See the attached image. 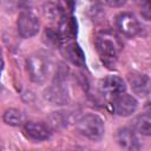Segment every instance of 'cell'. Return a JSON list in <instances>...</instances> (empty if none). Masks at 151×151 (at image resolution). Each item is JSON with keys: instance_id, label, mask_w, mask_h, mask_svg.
<instances>
[{"instance_id": "5b68a950", "label": "cell", "mask_w": 151, "mask_h": 151, "mask_svg": "<svg viewBox=\"0 0 151 151\" xmlns=\"http://www.w3.org/2000/svg\"><path fill=\"white\" fill-rule=\"evenodd\" d=\"M138 103L134 97L127 94V93H120L116 97H113L112 100V111L117 116L126 117L132 114L137 110Z\"/></svg>"}, {"instance_id": "277c9868", "label": "cell", "mask_w": 151, "mask_h": 151, "mask_svg": "<svg viewBox=\"0 0 151 151\" xmlns=\"http://www.w3.org/2000/svg\"><path fill=\"white\" fill-rule=\"evenodd\" d=\"M17 26H18V32L22 38H32L39 32L40 24L38 18L33 13L25 11L19 14Z\"/></svg>"}, {"instance_id": "4fadbf2b", "label": "cell", "mask_w": 151, "mask_h": 151, "mask_svg": "<svg viewBox=\"0 0 151 151\" xmlns=\"http://www.w3.org/2000/svg\"><path fill=\"white\" fill-rule=\"evenodd\" d=\"M65 53H66L68 60L73 65L78 66V67H83L85 65V54L77 42L67 44L65 47Z\"/></svg>"}, {"instance_id": "d6986e66", "label": "cell", "mask_w": 151, "mask_h": 151, "mask_svg": "<svg viewBox=\"0 0 151 151\" xmlns=\"http://www.w3.org/2000/svg\"><path fill=\"white\" fill-rule=\"evenodd\" d=\"M1 71H2V60L0 59V73H1Z\"/></svg>"}, {"instance_id": "9a60e30c", "label": "cell", "mask_w": 151, "mask_h": 151, "mask_svg": "<svg viewBox=\"0 0 151 151\" xmlns=\"http://www.w3.org/2000/svg\"><path fill=\"white\" fill-rule=\"evenodd\" d=\"M134 129L144 134V136H150L151 133V118L149 113H143L138 116L134 120Z\"/></svg>"}, {"instance_id": "6da1fadb", "label": "cell", "mask_w": 151, "mask_h": 151, "mask_svg": "<svg viewBox=\"0 0 151 151\" xmlns=\"http://www.w3.org/2000/svg\"><path fill=\"white\" fill-rule=\"evenodd\" d=\"M96 47L103 64L107 67H113L122 48L118 39L110 33H101L96 38Z\"/></svg>"}, {"instance_id": "9c48e42d", "label": "cell", "mask_w": 151, "mask_h": 151, "mask_svg": "<svg viewBox=\"0 0 151 151\" xmlns=\"http://www.w3.org/2000/svg\"><path fill=\"white\" fill-rule=\"evenodd\" d=\"M25 133L33 140H46L51 137V129L48 125L40 122H26L24 125Z\"/></svg>"}, {"instance_id": "8fae6325", "label": "cell", "mask_w": 151, "mask_h": 151, "mask_svg": "<svg viewBox=\"0 0 151 151\" xmlns=\"http://www.w3.org/2000/svg\"><path fill=\"white\" fill-rule=\"evenodd\" d=\"M117 142L125 150L133 151L140 147L136 133L129 127H123L117 131Z\"/></svg>"}, {"instance_id": "3957f363", "label": "cell", "mask_w": 151, "mask_h": 151, "mask_svg": "<svg viewBox=\"0 0 151 151\" xmlns=\"http://www.w3.org/2000/svg\"><path fill=\"white\" fill-rule=\"evenodd\" d=\"M27 71L32 81L41 84L48 76L50 64L42 54L34 53L27 58Z\"/></svg>"}, {"instance_id": "7c38bea8", "label": "cell", "mask_w": 151, "mask_h": 151, "mask_svg": "<svg viewBox=\"0 0 151 151\" xmlns=\"http://www.w3.org/2000/svg\"><path fill=\"white\" fill-rule=\"evenodd\" d=\"M59 37L61 39H73L77 35V21L72 15H61L59 21Z\"/></svg>"}, {"instance_id": "ba28073f", "label": "cell", "mask_w": 151, "mask_h": 151, "mask_svg": "<svg viewBox=\"0 0 151 151\" xmlns=\"http://www.w3.org/2000/svg\"><path fill=\"white\" fill-rule=\"evenodd\" d=\"M101 92L107 97H116L126 90L125 81L118 76H107L100 83Z\"/></svg>"}, {"instance_id": "7a4b0ae2", "label": "cell", "mask_w": 151, "mask_h": 151, "mask_svg": "<svg viewBox=\"0 0 151 151\" xmlns=\"http://www.w3.org/2000/svg\"><path fill=\"white\" fill-rule=\"evenodd\" d=\"M76 127L81 136L93 142L100 140L105 132L103 119L93 113H88L80 117L76 123Z\"/></svg>"}, {"instance_id": "ac0fdd59", "label": "cell", "mask_w": 151, "mask_h": 151, "mask_svg": "<svg viewBox=\"0 0 151 151\" xmlns=\"http://www.w3.org/2000/svg\"><path fill=\"white\" fill-rule=\"evenodd\" d=\"M105 1H106V4H109L112 7H120V6L125 5V2H126V0H105Z\"/></svg>"}, {"instance_id": "2e32d148", "label": "cell", "mask_w": 151, "mask_h": 151, "mask_svg": "<svg viewBox=\"0 0 151 151\" xmlns=\"http://www.w3.org/2000/svg\"><path fill=\"white\" fill-rule=\"evenodd\" d=\"M76 6V0H59L58 8L61 15H71Z\"/></svg>"}, {"instance_id": "52a82bcc", "label": "cell", "mask_w": 151, "mask_h": 151, "mask_svg": "<svg viewBox=\"0 0 151 151\" xmlns=\"http://www.w3.org/2000/svg\"><path fill=\"white\" fill-rule=\"evenodd\" d=\"M44 97L47 101L54 104V105H64L68 103V92L66 90V87L57 81L52 85H50L45 92H44Z\"/></svg>"}, {"instance_id": "e0dca14e", "label": "cell", "mask_w": 151, "mask_h": 151, "mask_svg": "<svg viewBox=\"0 0 151 151\" xmlns=\"http://www.w3.org/2000/svg\"><path fill=\"white\" fill-rule=\"evenodd\" d=\"M44 11H45V15H46L47 18H50L51 20H54L57 15H61L59 8H58L57 6H54V5H52V4L45 5Z\"/></svg>"}, {"instance_id": "5bb4252c", "label": "cell", "mask_w": 151, "mask_h": 151, "mask_svg": "<svg viewBox=\"0 0 151 151\" xmlns=\"http://www.w3.org/2000/svg\"><path fill=\"white\" fill-rule=\"evenodd\" d=\"M24 114L17 109H8L4 113V122L11 126H19L24 123Z\"/></svg>"}, {"instance_id": "8992f818", "label": "cell", "mask_w": 151, "mask_h": 151, "mask_svg": "<svg viewBox=\"0 0 151 151\" xmlns=\"http://www.w3.org/2000/svg\"><path fill=\"white\" fill-rule=\"evenodd\" d=\"M116 25H117L118 31L129 38L136 37L140 32V25L137 18L132 13H129V12L120 13L116 19Z\"/></svg>"}, {"instance_id": "30bf717a", "label": "cell", "mask_w": 151, "mask_h": 151, "mask_svg": "<svg viewBox=\"0 0 151 151\" xmlns=\"http://www.w3.org/2000/svg\"><path fill=\"white\" fill-rule=\"evenodd\" d=\"M129 83L131 85L132 91L140 96V97H145L149 94V90H150V79L146 74L143 73H131L129 74Z\"/></svg>"}, {"instance_id": "ffe728a7", "label": "cell", "mask_w": 151, "mask_h": 151, "mask_svg": "<svg viewBox=\"0 0 151 151\" xmlns=\"http://www.w3.org/2000/svg\"><path fill=\"white\" fill-rule=\"evenodd\" d=\"M136 1H140V2H142V1H143V0H136Z\"/></svg>"}]
</instances>
